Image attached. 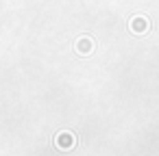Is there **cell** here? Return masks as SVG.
Returning a JSON list of instances; mask_svg holds the SVG:
<instances>
[{"instance_id": "cell-1", "label": "cell", "mask_w": 159, "mask_h": 156, "mask_svg": "<svg viewBox=\"0 0 159 156\" xmlns=\"http://www.w3.org/2000/svg\"><path fill=\"white\" fill-rule=\"evenodd\" d=\"M59 145H61V147L72 145V137H61V139H59Z\"/></svg>"}]
</instances>
